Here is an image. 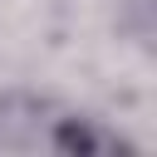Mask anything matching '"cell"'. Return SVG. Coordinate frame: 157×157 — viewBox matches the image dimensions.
Returning <instances> with one entry per match:
<instances>
[{
  "label": "cell",
  "instance_id": "obj_1",
  "mask_svg": "<svg viewBox=\"0 0 157 157\" xmlns=\"http://www.w3.org/2000/svg\"><path fill=\"white\" fill-rule=\"evenodd\" d=\"M49 147L59 157H118V152H132V142L123 132H113L93 113H64V118H54Z\"/></svg>",
  "mask_w": 157,
  "mask_h": 157
}]
</instances>
